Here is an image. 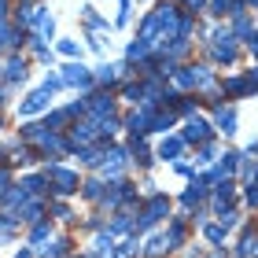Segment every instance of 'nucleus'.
Instances as JSON below:
<instances>
[{
	"label": "nucleus",
	"instance_id": "nucleus-1",
	"mask_svg": "<svg viewBox=\"0 0 258 258\" xmlns=\"http://www.w3.org/2000/svg\"><path fill=\"white\" fill-rule=\"evenodd\" d=\"M44 181L52 184V192H55V196H70V192H78V173H70L67 166H59V162H52V166L44 170Z\"/></svg>",
	"mask_w": 258,
	"mask_h": 258
},
{
	"label": "nucleus",
	"instance_id": "nucleus-2",
	"mask_svg": "<svg viewBox=\"0 0 258 258\" xmlns=\"http://www.w3.org/2000/svg\"><path fill=\"white\" fill-rule=\"evenodd\" d=\"M48 103H52V89H48V85H41V89H33L30 96L19 103V114H22V118H30V114H41L44 107H48Z\"/></svg>",
	"mask_w": 258,
	"mask_h": 258
},
{
	"label": "nucleus",
	"instance_id": "nucleus-3",
	"mask_svg": "<svg viewBox=\"0 0 258 258\" xmlns=\"http://www.w3.org/2000/svg\"><path fill=\"white\" fill-rule=\"evenodd\" d=\"M166 210H170L166 196H151V199H148V207H144V214H140V221H137V229H140V232L151 229L159 218H166Z\"/></svg>",
	"mask_w": 258,
	"mask_h": 258
},
{
	"label": "nucleus",
	"instance_id": "nucleus-4",
	"mask_svg": "<svg viewBox=\"0 0 258 258\" xmlns=\"http://www.w3.org/2000/svg\"><path fill=\"white\" fill-rule=\"evenodd\" d=\"M59 78H63V85H74V89H89L92 85V70L85 63H67Z\"/></svg>",
	"mask_w": 258,
	"mask_h": 258
},
{
	"label": "nucleus",
	"instance_id": "nucleus-5",
	"mask_svg": "<svg viewBox=\"0 0 258 258\" xmlns=\"http://www.w3.org/2000/svg\"><path fill=\"white\" fill-rule=\"evenodd\" d=\"M177 8H166L162 4L159 11H155V26H159V33H162V41H173L177 37Z\"/></svg>",
	"mask_w": 258,
	"mask_h": 258
},
{
	"label": "nucleus",
	"instance_id": "nucleus-6",
	"mask_svg": "<svg viewBox=\"0 0 258 258\" xmlns=\"http://www.w3.org/2000/svg\"><path fill=\"white\" fill-rule=\"evenodd\" d=\"M122 162H125V151L122 148H107V151H103V173H107V177H118Z\"/></svg>",
	"mask_w": 258,
	"mask_h": 258
},
{
	"label": "nucleus",
	"instance_id": "nucleus-7",
	"mask_svg": "<svg viewBox=\"0 0 258 258\" xmlns=\"http://www.w3.org/2000/svg\"><path fill=\"white\" fill-rule=\"evenodd\" d=\"M148 129H151V103H144L140 114H129V133L133 137H144Z\"/></svg>",
	"mask_w": 258,
	"mask_h": 258
},
{
	"label": "nucleus",
	"instance_id": "nucleus-8",
	"mask_svg": "<svg viewBox=\"0 0 258 258\" xmlns=\"http://www.w3.org/2000/svg\"><path fill=\"white\" fill-rule=\"evenodd\" d=\"M22 78H26V59H22V55H11V59L4 63V81L15 85V81H22Z\"/></svg>",
	"mask_w": 258,
	"mask_h": 258
},
{
	"label": "nucleus",
	"instance_id": "nucleus-9",
	"mask_svg": "<svg viewBox=\"0 0 258 258\" xmlns=\"http://www.w3.org/2000/svg\"><path fill=\"white\" fill-rule=\"evenodd\" d=\"M207 137H210V125L203 118H188V129H184L181 140H207Z\"/></svg>",
	"mask_w": 258,
	"mask_h": 258
},
{
	"label": "nucleus",
	"instance_id": "nucleus-10",
	"mask_svg": "<svg viewBox=\"0 0 258 258\" xmlns=\"http://www.w3.org/2000/svg\"><path fill=\"white\" fill-rule=\"evenodd\" d=\"M218 129H221L225 137L236 133V111H232V107H221V111H218Z\"/></svg>",
	"mask_w": 258,
	"mask_h": 258
},
{
	"label": "nucleus",
	"instance_id": "nucleus-11",
	"mask_svg": "<svg viewBox=\"0 0 258 258\" xmlns=\"http://www.w3.org/2000/svg\"><path fill=\"white\" fill-rule=\"evenodd\" d=\"M33 30H37V41H52V33H55V19H52V15H37Z\"/></svg>",
	"mask_w": 258,
	"mask_h": 258
},
{
	"label": "nucleus",
	"instance_id": "nucleus-12",
	"mask_svg": "<svg viewBox=\"0 0 258 258\" xmlns=\"http://www.w3.org/2000/svg\"><path fill=\"white\" fill-rule=\"evenodd\" d=\"M214 15H243V0H214Z\"/></svg>",
	"mask_w": 258,
	"mask_h": 258
},
{
	"label": "nucleus",
	"instance_id": "nucleus-13",
	"mask_svg": "<svg viewBox=\"0 0 258 258\" xmlns=\"http://www.w3.org/2000/svg\"><path fill=\"white\" fill-rule=\"evenodd\" d=\"M181 148H184V140H181V137L162 140V144H159V159H177V155H181Z\"/></svg>",
	"mask_w": 258,
	"mask_h": 258
},
{
	"label": "nucleus",
	"instance_id": "nucleus-14",
	"mask_svg": "<svg viewBox=\"0 0 258 258\" xmlns=\"http://www.w3.org/2000/svg\"><path fill=\"white\" fill-rule=\"evenodd\" d=\"M89 111L96 114V118H107L111 114V96H103V92L100 96H89Z\"/></svg>",
	"mask_w": 258,
	"mask_h": 258
},
{
	"label": "nucleus",
	"instance_id": "nucleus-15",
	"mask_svg": "<svg viewBox=\"0 0 258 258\" xmlns=\"http://www.w3.org/2000/svg\"><path fill=\"white\" fill-rule=\"evenodd\" d=\"M67 254H70V243L67 240H52L48 247L41 251V258H67Z\"/></svg>",
	"mask_w": 258,
	"mask_h": 258
},
{
	"label": "nucleus",
	"instance_id": "nucleus-16",
	"mask_svg": "<svg viewBox=\"0 0 258 258\" xmlns=\"http://www.w3.org/2000/svg\"><path fill=\"white\" fill-rule=\"evenodd\" d=\"M0 199H4V207H22V203H26V188H22V184H19V188H11V192H4V196H0Z\"/></svg>",
	"mask_w": 258,
	"mask_h": 258
},
{
	"label": "nucleus",
	"instance_id": "nucleus-17",
	"mask_svg": "<svg viewBox=\"0 0 258 258\" xmlns=\"http://www.w3.org/2000/svg\"><path fill=\"white\" fill-rule=\"evenodd\" d=\"M41 218V203H22V210L15 214V221H37Z\"/></svg>",
	"mask_w": 258,
	"mask_h": 258
},
{
	"label": "nucleus",
	"instance_id": "nucleus-18",
	"mask_svg": "<svg viewBox=\"0 0 258 258\" xmlns=\"http://www.w3.org/2000/svg\"><path fill=\"white\" fill-rule=\"evenodd\" d=\"M148 52H151V41H133L129 44V59H148Z\"/></svg>",
	"mask_w": 258,
	"mask_h": 258
},
{
	"label": "nucleus",
	"instance_id": "nucleus-19",
	"mask_svg": "<svg viewBox=\"0 0 258 258\" xmlns=\"http://www.w3.org/2000/svg\"><path fill=\"white\" fill-rule=\"evenodd\" d=\"M44 184H48V181H44V173H33V177L22 181V188H26V196H37V192L44 188Z\"/></svg>",
	"mask_w": 258,
	"mask_h": 258
},
{
	"label": "nucleus",
	"instance_id": "nucleus-20",
	"mask_svg": "<svg viewBox=\"0 0 258 258\" xmlns=\"http://www.w3.org/2000/svg\"><path fill=\"white\" fill-rule=\"evenodd\" d=\"M92 140V125H74V133H70V144H89Z\"/></svg>",
	"mask_w": 258,
	"mask_h": 258
},
{
	"label": "nucleus",
	"instance_id": "nucleus-21",
	"mask_svg": "<svg viewBox=\"0 0 258 258\" xmlns=\"http://www.w3.org/2000/svg\"><path fill=\"white\" fill-rule=\"evenodd\" d=\"M48 232H52V225H48V221H33L30 240H33V243H41V240H48Z\"/></svg>",
	"mask_w": 258,
	"mask_h": 258
},
{
	"label": "nucleus",
	"instance_id": "nucleus-22",
	"mask_svg": "<svg viewBox=\"0 0 258 258\" xmlns=\"http://www.w3.org/2000/svg\"><path fill=\"white\" fill-rule=\"evenodd\" d=\"M225 92H229V96H243V92H247V81H243V78H229Z\"/></svg>",
	"mask_w": 258,
	"mask_h": 258
},
{
	"label": "nucleus",
	"instance_id": "nucleus-23",
	"mask_svg": "<svg viewBox=\"0 0 258 258\" xmlns=\"http://www.w3.org/2000/svg\"><path fill=\"white\" fill-rule=\"evenodd\" d=\"M118 74H125V67H100V74H96V78L103 81V85H111V81L118 78Z\"/></svg>",
	"mask_w": 258,
	"mask_h": 258
},
{
	"label": "nucleus",
	"instance_id": "nucleus-24",
	"mask_svg": "<svg viewBox=\"0 0 258 258\" xmlns=\"http://www.w3.org/2000/svg\"><path fill=\"white\" fill-rule=\"evenodd\" d=\"M181 240H184V229H181V221H173L170 232H166V247H177Z\"/></svg>",
	"mask_w": 258,
	"mask_h": 258
},
{
	"label": "nucleus",
	"instance_id": "nucleus-25",
	"mask_svg": "<svg viewBox=\"0 0 258 258\" xmlns=\"http://www.w3.org/2000/svg\"><path fill=\"white\" fill-rule=\"evenodd\" d=\"M78 159L85 162V166H100V159H103V155H100V151H92V148H81V151H78Z\"/></svg>",
	"mask_w": 258,
	"mask_h": 258
},
{
	"label": "nucleus",
	"instance_id": "nucleus-26",
	"mask_svg": "<svg viewBox=\"0 0 258 258\" xmlns=\"http://www.w3.org/2000/svg\"><path fill=\"white\" fill-rule=\"evenodd\" d=\"M162 251H170L166 247V236H151L148 240V254H162Z\"/></svg>",
	"mask_w": 258,
	"mask_h": 258
},
{
	"label": "nucleus",
	"instance_id": "nucleus-27",
	"mask_svg": "<svg viewBox=\"0 0 258 258\" xmlns=\"http://www.w3.org/2000/svg\"><path fill=\"white\" fill-rule=\"evenodd\" d=\"M81 196H85V199H100L103 192H100V181H85V184H81Z\"/></svg>",
	"mask_w": 258,
	"mask_h": 258
},
{
	"label": "nucleus",
	"instance_id": "nucleus-28",
	"mask_svg": "<svg viewBox=\"0 0 258 258\" xmlns=\"http://www.w3.org/2000/svg\"><path fill=\"white\" fill-rule=\"evenodd\" d=\"M59 52H63V55H70V59H74V55H78V41L63 37V41H59Z\"/></svg>",
	"mask_w": 258,
	"mask_h": 258
},
{
	"label": "nucleus",
	"instance_id": "nucleus-29",
	"mask_svg": "<svg viewBox=\"0 0 258 258\" xmlns=\"http://www.w3.org/2000/svg\"><path fill=\"white\" fill-rule=\"evenodd\" d=\"M207 240H210V243H221V240H225V229H221V225H210V229H207Z\"/></svg>",
	"mask_w": 258,
	"mask_h": 258
},
{
	"label": "nucleus",
	"instance_id": "nucleus-30",
	"mask_svg": "<svg viewBox=\"0 0 258 258\" xmlns=\"http://www.w3.org/2000/svg\"><path fill=\"white\" fill-rule=\"evenodd\" d=\"M258 247V236H251V232H247V236H243V243H240V254H251Z\"/></svg>",
	"mask_w": 258,
	"mask_h": 258
},
{
	"label": "nucleus",
	"instance_id": "nucleus-31",
	"mask_svg": "<svg viewBox=\"0 0 258 258\" xmlns=\"http://www.w3.org/2000/svg\"><path fill=\"white\" fill-rule=\"evenodd\" d=\"M236 162H240V155H225V162H221L218 173H232V170H236Z\"/></svg>",
	"mask_w": 258,
	"mask_h": 258
},
{
	"label": "nucleus",
	"instance_id": "nucleus-32",
	"mask_svg": "<svg viewBox=\"0 0 258 258\" xmlns=\"http://www.w3.org/2000/svg\"><path fill=\"white\" fill-rule=\"evenodd\" d=\"M129 229V218L122 214V218H114V225H111V232H125Z\"/></svg>",
	"mask_w": 258,
	"mask_h": 258
},
{
	"label": "nucleus",
	"instance_id": "nucleus-33",
	"mask_svg": "<svg viewBox=\"0 0 258 258\" xmlns=\"http://www.w3.org/2000/svg\"><path fill=\"white\" fill-rule=\"evenodd\" d=\"M8 44H11V30L0 22V48H8Z\"/></svg>",
	"mask_w": 258,
	"mask_h": 258
},
{
	"label": "nucleus",
	"instance_id": "nucleus-34",
	"mask_svg": "<svg viewBox=\"0 0 258 258\" xmlns=\"http://www.w3.org/2000/svg\"><path fill=\"white\" fill-rule=\"evenodd\" d=\"M8 92H11V85L4 81V85H0V107H4V103H8Z\"/></svg>",
	"mask_w": 258,
	"mask_h": 258
},
{
	"label": "nucleus",
	"instance_id": "nucleus-35",
	"mask_svg": "<svg viewBox=\"0 0 258 258\" xmlns=\"http://www.w3.org/2000/svg\"><path fill=\"white\" fill-rule=\"evenodd\" d=\"M247 203H251V207H258V184H254V188L247 192Z\"/></svg>",
	"mask_w": 258,
	"mask_h": 258
},
{
	"label": "nucleus",
	"instance_id": "nucleus-36",
	"mask_svg": "<svg viewBox=\"0 0 258 258\" xmlns=\"http://www.w3.org/2000/svg\"><path fill=\"white\" fill-rule=\"evenodd\" d=\"M4 188H8V173L0 170V196H4Z\"/></svg>",
	"mask_w": 258,
	"mask_h": 258
},
{
	"label": "nucleus",
	"instance_id": "nucleus-37",
	"mask_svg": "<svg viewBox=\"0 0 258 258\" xmlns=\"http://www.w3.org/2000/svg\"><path fill=\"white\" fill-rule=\"evenodd\" d=\"M4 15H8V4H4V0H0V22H4Z\"/></svg>",
	"mask_w": 258,
	"mask_h": 258
},
{
	"label": "nucleus",
	"instance_id": "nucleus-38",
	"mask_svg": "<svg viewBox=\"0 0 258 258\" xmlns=\"http://www.w3.org/2000/svg\"><path fill=\"white\" fill-rule=\"evenodd\" d=\"M184 4H188V8H192V11H196V8H199V4H203V0H184Z\"/></svg>",
	"mask_w": 258,
	"mask_h": 258
}]
</instances>
